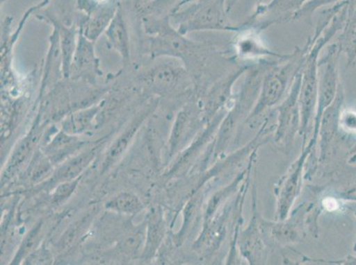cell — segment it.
<instances>
[{
    "label": "cell",
    "mask_w": 356,
    "mask_h": 265,
    "mask_svg": "<svg viewBox=\"0 0 356 265\" xmlns=\"http://www.w3.org/2000/svg\"><path fill=\"white\" fill-rule=\"evenodd\" d=\"M149 89L158 94H170L186 88L190 82L189 72L182 61L172 58L161 61L145 76Z\"/></svg>",
    "instance_id": "12"
},
{
    "label": "cell",
    "mask_w": 356,
    "mask_h": 265,
    "mask_svg": "<svg viewBox=\"0 0 356 265\" xmlns=\"http://www.w3.org/2000/svg\"><path fill=\"white\" fill-rule=\"evenodd\" d=\"M306 205H300L284 221H267L260 216V223L265 240L270 243L286 247L299 243L304 238V221L307 219Z\"/></svg>",
    "instance_id": "13"
},
{
    "label": "cell",
    "mask_w": 356,
    "mask_h": 265,
    "mask_svg": "<svg viewBox=\"0 0 356 265\" xmlns=\"http://www.w3.org/2000/svg\"><path fill=\"white\" fill-rule=\"evenodd\" d=\"M231 56L233 60L261 62L268 60H286L290 54H281L270 49L261 37V31L257 28L241 27L232 41Z\"/></svg>",
    "instance_id": "10"
},
{
    "label": "cell",
    "mask_w": 356,
    "mask_h": 265,
    "mask_svg": "<svg viewBox=\"0 0 356 265\" xmlns=\"http://www.w3.org/2000/svg\"><path fill=\"white\" fill-rule=\"evenodd\" d=\"M182 0H152L145 4H137L138 11L140 16L150 15L155 17H163L170 15V12Z\"/></svg>",
    "instance_id": "26"
},
{
    "label": "cell",
    "mask_w": 356,
    "mask_h": 265,
    "mask_svg": "<svg viewBox=\"0 0 356 265\" xmlns=\"http://www.w3.org/2000/svg\"><path fill=\"white\" fill-rule=\"evenodd\" d=\"M278 60L261 61L252 65L245 73L244 82L236 94L232 105L220 123L218 132L211 144V160H216L227 150L234 140L238 128L243 121H247L257 102L264 74L268 67Z\"/></svg>",
    "instance_id": "2"
},
{
    "label": "cell",
    "mask_w": 356,
    "mask_h": 265,
    "mask_svg": "<svg viewBox=\"0 0 356 265\" xmlns=\"http://www.w3.org/2000/svg\"><path fill=\"white\" fill-rule=\"evenodd\" d=\"M77 141L76 137L67 134V132H60L55 137L54 140L48 147V151L54 155L55 160H59V157L65 156L70 153L73 148L76 147Z\"/></svg>",
    "instance_id": "27"
},
{
    "label": "cell",
    "mask_w": 356,
    "mask_h": 265,
    "mask_svg": "<svg viewBox=\"0 0 356 265\" xmlns=\"http://www.w3.org/2000/svg\"><path fill=\"white\" fill-rule=\"evenodd\" d=\"M51 261V258L50 254L48 253L47 250L41 248V250H38L35 251V253L31 254L30 257L26 259V262H27L26 264H50Z\"/></svg>",
    "instance_id": "33"
},
{
    "label": "cell",
    "mask_w": 356,
    "mask_h": 265,
    "mask_svg": "<svg viewBox=\"0 0 356 265\" xmlns=\"http://www.w3.org/2000/svg\"><path fill=\"white\" fill-rule=\"evenodd\" d=\"M31 146V142L30 140L25 141L24 143H22L20 148H18V151H16L14 157L12 158V164L10 167L17 166L18 164H20L22 160H24V158L27 157L29 151H30V148Z\"/></svg>",
    "instance_id": "34"
},
{
    "label": "cell",
    "mask_w": 356,
    "mask_h": 265,
    "mask_svg": "<svg viewBox=\"0 0 356 265\" xmlns=\"http://www.w3.org/2000/svg\"><path fill=\"white\" fill-rule=\"evenodd\" d=\"M95 150L86 151L79 156L72 158L69 162L63 164L58 173L55 174V179L60 183L70 182L80 177L87 166L95 157Z\"/></svg>",
    "instance_id": "23"
},
{
    "label": "cell",
    "mask_w": 356,
    "mask_h": 265,
    "mask_svg": "<svg viewBox=\"0 0 356 265\" xmlns=\"http://www.w3.org/2000/svg\"><path fill=\"white\" fill-rule=\"evenodd\" d=\"M35 18L50 24L53 30L56 31L58 37H59L61 53H63V77L65 79H69L71 61H72L74 50H76L77 38H79V24L77 22L71 24H66L49 11L35 12Z\"/></svg>",
    "instance_id": "16"
},
{
    "label": "cell",
    "mask_w": 356,
    "mask_h": 265,
    "mask_svg": "<svg viewBox=\"0 0 356 265\" xmlns=\"http://www.w3.org/2000/svg\"><path fill=\"white\" fill-rule=\"evenodd\" d=\"M143 119V117H139L135 119V121L131 123V127L126 129L124 134L112 144L108 153H106V160L104 164H103V171L108 170V168L113 166V164H114L116 160H119L122 155L125 153L129 144H131L132 139H134L136 132H137L139 127H140Z\"/></svg>",
    "instance_id": "22"
},
{
    "label": "cell",
    "mask_w": 356,
    "mask_h": 265,
    "mask_svg": "<svg viewBox=\"0 0 356 265\" xmlns=\"http://www.w3.org/2000/svg\"><path fill=\"white\" fill-rule=\"evenodd\" d=\"M207 122L202 103H192L181 110L175 119L170 138V153L172 156L186 144Z\"/></svg>",
    "instance_id": "14"
},
{
    "label": "cell",
    "mask_w": 356,
    "mask_h": 265,
    "mask_svg": "<svg viewBox=\"0 0 356 265\" xmlns=\"http://www.w3.org/2000/svg\"><path fill=\"white\" fill-rule=\"evenodd\" d=\"M106 45L110 50H114L121 57L124 66L131 63V37L127 22H126L122 8L118 9L115 17L104 33Z\"/></svg>",
    "instance_id": "18"
},
{
    "label": "cell",
    "mask_w": 356,
    "mask_h": 265,
    "mask_svg": "<svg viewBox=\"0 0 356 265\" xmlns=\"http://www.w3.org/2000/svg\"><path fill=\"white\" fill-rule=\"evenodd\" d=\"M252 215L249 225L241 231V225L235 228L233 248L237 247L239 255L248 264H264L267 259L266 240L260 223V214L257 211V189L252 184Z\"/></svg>",
    "instance_id": "8"
},
{
    "label": "cell",
    "mask_w": 356,
    "mask_h": 265,
    "mask_svg": "<svg viewBox=\"0 0 356 265\" xmlns=\"http://www.w3.org/2000/svg\"><path fill=\"white\" fill-rule=\"evenodd\" d=\"M228 0H196L170 15L171 24L183 35L205 31H241L229 18Z\"/></svg>",
    "instance_id": "4"
},
{
    "label": "cell",
    "mask_w": 356,
    "mask_h": 265,
    "mask_svg": "<svg viewBox=\"0 0 356 265\" xmlns=\"http://www.w3.org/2000/svg\"><path fill=\"white\" fill-rule=\"evenodd\" d=\"M51 169V166L49 161L44 157L38 156L35 162L32 164L30 171V177L32 180L37 182V180H40L42 178L47 176Z\"/></svg>",
    "instance_id": "30"
},
{
    "label": "cell",
    "mask_w": 356,
    "mask_h": 265,
    "mask_svg": "<svg viewBox=\"0 0 356 265\" xmlns=\"http://www.w3.org/2000/svg\"><path fill=\"white\" fill-rule=\"evenodd\" d=\"M341 53L346 55L348 65L356 62V1L348 0V16L338 40L335 42Z\"/></svg>",
    "instance_id": "19"
},
{
    "label": "cell",
    "mask_w": 356,
    "mask_h": 265,
    "mask_svg": "<svg viewBox=\"0 0 356 265\" xmlns=\"http://www.w3.org/2000/svg\"><path fill=\"white\" fill-rule=\"evenodd\" d=\"M241 0H228V10L231 12Z\"/></svg>",
    "instance_id": "35"
},
{
    "label": "cell",
    "mask_w": 356,
    "mask_h": 265,
    "mask_svg": "<svg viewBox=\"0 0 356 265\" xmlns=\"http://www.w3.org/2000/svg\"><path fill=\"white\" fill-rule=\"evenodd\" d=\"M339 124L342 129L348 132H356V112L344 110L339 113Z\"/></svg>",
    "instance_id": "31"
},
{
    "label": "cell",
    "mask_w": 356,
    "mask_h": 265,
    "mask_svg": "<svg viewBox=\"0 0 356 265\" xmlns=\"http://www.w3.org/2000/svg\"><path fill=\"white\" fill-rule=\"evenodd\" d=\"M150 1H152V0H140V1L138 3V4H145V3H148Z\"/></svg>",
    "instance_id": "36"
},
{
    "label": "cell",
    "mask_w": 356,
    "mask_h": 265,
    "mask_svg": "<svg viewBox=\"0 0 356 265\" xmlns=\"http://www.w3.org/2000/svg\"><path fill=\"white\" fill-rule=\"evenodd\" d=\"M102 76L100 60L97 56L95 42L84 37L79 31L76 50L71 61L70 78L93 83Z\"/></svg>",
    "instance_id": "15"
},
{
    "label": "cell",
    "mask_w": 356,
    "mask_h": 265,
    "mask_svg": "<svg viewBox=\"0 0 356 265\" xmlns=\"http://www.w3.org/2000/svg\"><path fill=\"white\" fill-rule=\"evenodd\" d=\"M40 226L37 225L32 229L31 232H29L26 236L25 240L22 242L20 250L18 252L17 261H20L25 254H27L35 245V241L38 240V234H40Z\"/></svg>",
    "instance_id": "32"
},
{
    "label": "cell",
    "mask_w": 356,
    "mask_h": 265,
    "mask_svg": "<svg viewBox=\"0 0 356 265\" xmlns=\"http://www.w3.org/2000/svg\"><path fill=\"white\" fill-rule=\"evenodd\" d=\"M120 8L121 6L118 0H108L100 3L89 14L81 16L77 22L81 33L96 43L100 35H104Z\"/></svg>",
    "instance_id": "17"
},
{
    "label": "cell",
    "mask_w": 356,
    "mask_h": 265,
    "mask_svg": "<svg viewBox=\"0 0 356 265\" xmlns=\"http://www.w3.org/2000/svg\"><path fill=\"white\" fill-rule=\"evenodd\" d=\"M165 235V223L163 212L160 210H154L149 216L147 239L144 255L152 257L158 250Z\"/></svg>",
    "instance_id": "21"
},
{
    "label": "cell",
    "mask_w": 356,
    "mask_h": 265,
    "mask_svg": "<svg viewBox=\"0 0 356 265\" xmlns=\"http://www.w3.org/2000/svg\"><path fill=\"white\" fill-rule=\"evenodd\" d=\"M254 64L241 65L215 80L207 90L202 99L204 116L207 122H210L219 112L228 110L232 105L234 94L233 87L242 76H244Z\"/></svg>",
    "instance_id": "9"
},
{
    "label": "cell",
    "mask_w": 356,
    "mask_h": 265,
    "mask_svg": "<svg viewBox=\"0 0 356 265\" xmlns=\"http://www.w3.org/2000/svg\"><path fill=\"white\" fill-rule=\"evenodd\" d=\"M63 53L59 37L56 31H51L49 37V47L44 60L43 82L42 89H44L51 82L57 79L58 76H63ZM64 78V77H63Z\"/></svg>",
    "instance_id": "20"
},
{
    "label": "cell",
    "mask_w": 356,
    "mask_h": 265,
    "mask_svg": "<svg viewBox=\"0 0 356 265\" xmlns=\"http://www.w3.org/2000/svg\"><path fill=\"white\" fill-rule=\"evenodd\" d=\"M80 177L76 178L73 180H70V182H64L60 183V185L56 187V189L54 190L53 196H51V200H53V203H56V205H60V203L66 201L67 199H69L71 195L76 189L77 184H79Z\"/></svg>",
    "instance_id": "29"
},
{
    "label": "cell",
    "mask_w": 356,
    "mask_h": 265,
    "mask_svg": "<svg viewBox=\"0 0 356 265\" xmlns=\"http://www.w3.org/2000/svg\"><path fill=\"white\" fill-rule=\"evenodd\" d=\"M300 82H302V69L294 78L286 98L274 109L277 113L274 141L280 147L284 148L287 153L292 148L297 134H300V125H302L299 103Z\"/></svg>",
    "instance_id": "6"
},
{
    "label": "cell",
    "mask_w": 356,
    "mask_h": 265,
    "mask_svg": "<svg viewBox=\"0 0 356 265\" xmlns=\"http://www.w3.org/2000/svg\"><path fill=\"white\" fill-rule=\"evenodd\" d=\"M105 208L120 214L132 216L140 212L144 209V205L134 194L122 192L106 202Z\"/></svg>",
    "instance_id": "24"
},
{
    "label": "cell",
    "mask_w": 356,
    "mask_h": 265,
    "mask_svg": "<svg viewBox=\"0 0 356 265\" xmlns=\"http://www.w3.org/2000/svg\"><path fill=\"white\" fill-rule=\"evenodd\" d=\"M314 148L310 144L303 146L302 154L291 164L276 184L274 189L276 197V221H284L292 212L294 203L302 191L304 168L307 158L314 153Z\"/></svg>",
    "instance_id": "7"
},
{
    "label": "cell",
    "mask_w": 356,
    "mask_h": 265,
    "mask_svg": "<svg viewBox=\"0 0 356 265\" xmlns=\"http://www.w3.org/2000/svg\"><path fill=\"white\" fill-rule=\"evenodd\" d=\"M341 1L343 0H307L305 5L293 15L292 22L304 20L312 24L313 15L319 9L326 8L328 6L338 4V3Z\"/></svg>",
    "instance_id": "28"
},
{
    "label": "cell",
    "mask_w": 356,
    "mask_h": 265,
    "mask_svg": "<svg viewBox=\"0 0 356 265\" xmlns=\"http://www.w3.org/2000/svg\"><path fill=\"white\" fill-rule=\"evenodd\" d=\"M141 21L147 35V54L151 60L160 58L179 60L188 72L200 77L212 59L223 53L180 33L171 24L170 15L163 17L143 15Z\"/></svg>",
    "instance_id": "1"
},
{
    "label": "cell",
    "mask_w": 356,
    "mask_h": 265,
    "mask_svg": "<svg viewBox=\"0 0 356 265\" xmlns=\"http://www.w3.org/2000/svg\"><path fill=\"white\" fill-rule=\"evenodd\" d=\"M307 0H270L257 6L254 12L243 24L242 28L252 27L260 31L270 26L292 22L293 15Z\"/></svg>",
    "instance_id": "11"
},
{
    "label": "cell",
    "mask_w": 356,
    "mask_h": 265,
    "mask_svg": "<svg viewBox=\"0 0 356 265\" xmlns=\"http://www.w3.org/2000/svg\"><path fill=\"white\" fill-rule=\"evenodd\" d=\"M99 111V108H92L77 112L71 115L64 123V131L70 135L81 134L90 128L93 119Z\"/></svg>",
    "instance_id": "25"
},
{
    "label": "cell",
    "mask_w": 356,
    "mask_h": 265,
    "mask_svg": "<svg viewBox=\"0 0 356 265\" xmlns=\"http://www.w3.org/2000/svg\"><path fill=\"white\" fill-rule=\"evenodd\" d=\"M307 51L306 44L302 48L297 47L289 58L276 61L265 71L257 102L245 121L250 127L254 128L259 119L273 111L286 98L294 78L302 69Z\"/></svg>",
    "instance_id": "3"
},
{
    "label": "cell",
    "mask_w": 356,
    "mask_h": 265,
    "mask_svg": "<svg viewBox=\"0 0 356 265\" xmlns=\"http://www.w3.org/2000/svg\"><path fill=\"white\" fill-rule=\"evenodd\" d=\"M325 53L319 59L318 102L314 121L313 135L309 143L316 147L318 141L320 122L325 110L334 102L341 83L339 82V62L341 51L333 43L327 45Z\"/></svg>",
    "instance_id": "5"
}]
</instances>
